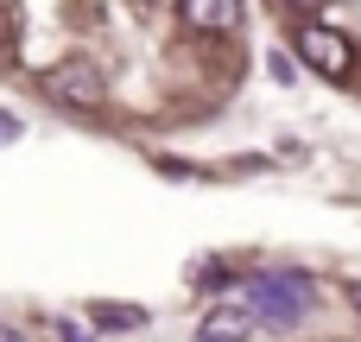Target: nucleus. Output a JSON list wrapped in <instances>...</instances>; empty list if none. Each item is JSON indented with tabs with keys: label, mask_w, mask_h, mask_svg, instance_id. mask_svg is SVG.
Wrapping results in <instances>:
<instances>
[{
	"label": "nucleus",
	"mask_w": 361,
	"mask_h": 342,
	"mask_svg": "<svg viewBox=\"0 0 361 342\" xmlns=\"http://www.w3.org/2000/svg\"><path fill=\"white\" fill-rule=\"evenodd\" d=\"M317 305V292H311V279L305 273H260V279H247V311L260 317V324H298L305 311Z\"/></svg>",
	"instance_id": "1"
},
{
	"label": "nucleus",
	"mask_w": 361,
	"mask_h": 342,
	"mask_svg": "<svg viewBox=\"0 0 361 342\" xmlns=\"http://www.w3.org/2000/svg\"><path fill=\"white\" fill-rule=\"evenodd\" d=\"M292 38H298V57H305L311 70H324V76H349V70H355V51H349V38H343V32H330L324 19H305Z\"/></svg>",
	"instance_id": "2"
},
{
	"label": "nucleus",
	"mask_w": 361,
	"mask_h": 342,
	"mask_svg": "<svg viewBox=\"0 0 361 342\" xmlns=\"http://www.w3.org/2000/svg\"><path fill=\"white\" fill-rule=\"evenodd\" d=\"M44 95H51L57 108H76V114H89V108H102V76H95V63L70 57V63L44 70Z\"/></svg>",
	"instance_id": "3"
},
{
	"label": "nucleus",
	"mask_w": 361,
	"mask_h": 342,
	"mask_svg": "<svg viewBox=\"0 0 361 342\" xmlns=\"http://www.w3.org/2000/svg\"><path fill=\"white\" fill-rule=\"evenodd\" d=\"M254 330H260V317H254L247 298H241V305H216V311L197 324L190 342H254Z\"/></svg>",
	"instance_id": "4"
},
{
	"label": "nucleus",
	"mask_w": 361,
	"mask_h": 342,
	"mask_svg": "<svg viewBox=\"0 0 361 342\" xmlns=\"http://www.w3.org/2000/svg\"><path fill=\"white\" fill-rule=\"evenodd\" d=\"M184 19L197 32H235L241 25V0H184Z\"/></svg>",
	"instance_id": "5"
},
{
	"label": "nucleus",
	"mask_w": 361,
	"mask_h": 342,
	"mask_svg": "<svg viewBox=\"0 0 361 342\" xmlns=\"http://www.w3.org/2000/svg\"><path fill=\"white\" fill-rule=\"evenodd\" d=\"M95 330H146V311L140 305H89Z\"/></svg>",
	"instance_id": "6"
},
{
	"label": "nucleus",
	"mask_w": 361,
	"mask_h": 342,
	"mask_svg": "<svg viewBox=\"0 0 361 342\" xmlns=\"http://www.w3.org/2000/svg\"><path fill=\"white\" fill-rule=\"evenodd\" d=\"M267 70H273V83H292V57H286V51H273V57H267Z\"/></svg>",
	"instance_id": "7"
},
{
	"label": "nucleus",
	"mask_w": 361,
	"mask_h": 342,
	"mask_svg": "<svg viewBox=\"0 0 361 342\" xmlns=\"http://www.w3.org/2000/svg\"><path fill=\"white\" fill-rule=\"evenodd\" d=\"M6 140H19V114H0V146Z\"/></svg>",
	"instance_id": "8"
},
{
	"label": "nucleus",
	"mask_w": 361,
	"mask_h": 342,
	"mask_svg": "<svg viewBox=\"0 0 361 342\" xmlns=\"http://www.w3.org/2000/svg\"><path fill=\"white\" fill-rule=\"evenodd\" d=\"M6 44H13V13L0 6V51H6Z\"/></svg>",
	"instance_id": "9"
},
{
	"label": "nucleus",
	"mask_w": 361,
	"mask_h": 342,
	"mask_svg": "<svg viewBox=\"0 0 361 342\" xmlns=\"http://www.w3.org/2000/svg\"><path fill=\"white\" fill-rule=\"evenodd\" d=\"M57 336H63V342H89V336H82V330H76V324H63V330H57Z\"/></svg>",
	"instance_id": "10"
},
{
	"label": "nucleus",
	"mask_w": 361,
	"mask_h": 342,
	"mask_svg": "<svg viewBox=\"0 0 361 342\" xmlns=\"http://www.w3.org/2000/svg\"><path fill=\"white\" fill-rule=\"evenodd\" d=\"M298 6H311V13H317V6H330V0H298Z\"/></svg>",
	"instance_id": "11"
},
{
	"label": "nucleus",
	"mask_w": 361,
	"mask_h": 342,
	"mask_svg": "<svg viewBox=\"0 0 361 342\" xmlns=\"http://www.w3.org/2000/svg\"><path fill=\"white\" fill-rule=\"evenodd\" d=\"M349 298H355V311H361V286H355V292H349Z\"/></svg>",
	"instance_id": "12"
},
{
	"label": "nucleus",
	"mask_w": 361,
	"mask_h": 342,
	"mask_svg": "<svg viewBox=\"0 0 361 342\" xmlns=\"http://www.w3.org/2000/svg\"><path fill=\"white\" fill-rule=\"evenodd\" d=\"M0 342H13V330H0Z\"/></svg>",
	"instance_id": "13"
}]
</instances>
